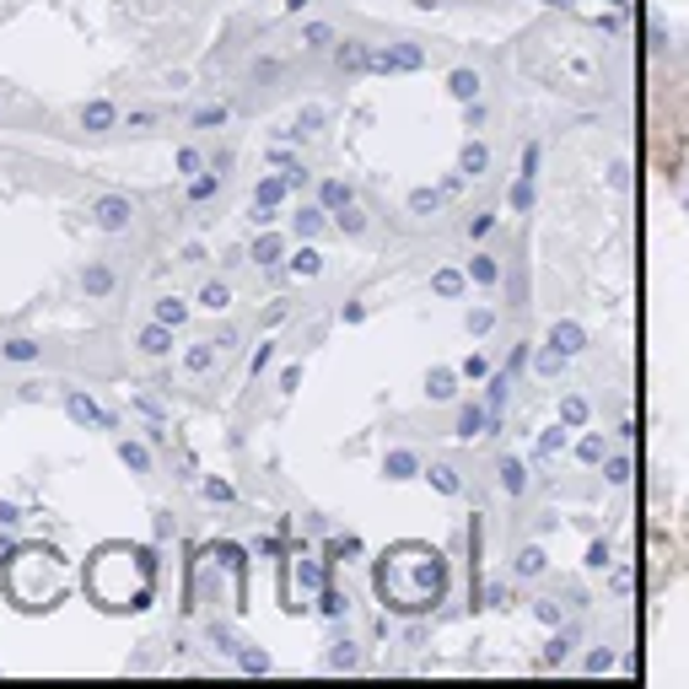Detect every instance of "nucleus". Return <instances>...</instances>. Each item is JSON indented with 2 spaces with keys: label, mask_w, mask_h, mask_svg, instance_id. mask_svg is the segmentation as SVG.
Instances as JSON below:
<instances>
[{
  "label": "nucleus",
  "mask_w": 689,
  "mask_h": 689,
  "mask_svg": "<svg viewBox=\"0 0 689 689\" xmlns=\"http://www.w3.org/2000/svg\"><path fill=\"white\" fill-rule=\"evenodd\" d=\"M447 592V560L431 545H394L378 560V598L394 614H425Z\"/></svg>",
  "instance_id": "nucleus-1"
},
{
  "label": "nucleus",
  "mask_w": 689,
  "mask_h": 689,
  "mask_svg": "<svg viewBox=\"0 0 689 689\" xmlns=\"http://www.w3.org/2000/svg\"><path fill=\"white\" fill-rule=\"evenodd\" d=\"M151 576H156L151 550H140V545H103L98 560H92V571H87V587H92V598L103 609L125 614V609H145Z\"/></svg>",
  "instance_id": "nucleus-2"
},
{
  "label": "nucleus",
  "mask_w": 689,
  "mask_h": 689,
  "mask_svg": "<svg viewBox=\"0 0 689 689\" xmlns=\"http://www.w3.org/2000/svg\"><path fill=\"white\" fill-rule=\"evenodd\" d=\"M425 65V49L420 43H383V49H372V65L367 71H378V76H410Z\"/></svg>",
  "instance_id": "nucleus-3"
},
{
  "label": "nucleus",
  "mask_w": 689,
  "mask_h": 689,
  "mask_svg": "<svg viewBox=\"0 0 689 689\" xmlns=\"http://www.w3.org/2000/svg\"><path fill=\"white\" fill-rule=\"evenodd\" d=\"M130 216H136V205H130L125 194H103V200L92 205V227H98V232H125Z\"/></svg>",
  "instance_id": "nucleus-4"
},
{
  "label": "nucleus",
  "mask_w": 689,
  "mask_h": 689,
  "mask_svg": "<svg viewBox=\"0 0 689 689\" xmlns=\"http://www.w3.org/2000/svg\"><path fill=\"white\" fill-rule=\"evenodd\" d=\"M334 65H340V71H350V76H356V71H367V65H372V43H356V38L334 43Z\"/></svg>",
  "instance_id": "nucleus-5"
},
{
  "label": "nucleus",
  "mask_w": 689,
  "mask_h": 689,
  "mask_svg": "<svg viewBox=\"0 0 689 689\" xmlns=\"http://www.w3.org/2000/svg\"><path fill=\"white\" fill-rule=\"evenodd\" d=\"M136 345H140V356H167V350H173V329L151 318V323L136 334Z\"/></svg>",
  "instance_id": "nucleus-6"
},
{
  "label": "nucleus",
  "mask_w": 689,
  "mask_h": 689,
  "mask_svg": "<svg viewBox=\"0 0 689 689\" xmlns=\"http://www.w3.org/2000/svg\"><path fill=\"white\" fill-rule=\"evenodd\" d=\"M65 414H71L76 425H114L109 414L98 410V399H87V394H71V399H65Z\"/></svg>",
  "instance_id": "nucleus-7"
},
{
  "label": "nucleus",
  "mask_w": 689,
  "mask_h": 689,
  "mask_svg": "<svg viewBox=\"0 0 689 689\" xmlns=\"http://www.w3.org/2000/svg\"><path fill=\"white\" fill-rule=\"evenodd\" d=\"M485 425H490V414L480 410V405H463V410H458V425H452V436H458V442H474V436H485Z\"/></svg>",
  "instance_id": "nucleus-8"
},
{
  "label": "nucleus",
  "mask_w": 689,
  "mask_h": 689,
  "mask_svg": "<svg viewBox=\"0 0 689 689\" xmlns=\"http://www.w3.org/2000/svg\"><path fill=\"white\" fill-rule=\"evenodd\" d=\"M550 345L560 350V356H576V350L587 345V334H582V323H571V318H565V323H554V329H550Z\"/></svg>",
  "instance_id": "nucleus-9"
},
{
  "label": "nucleus",
  "mask_w": 689,
  "mask_h": 689,
  "mask_svg": "<svg viewBox=\"0 0 689 689\" xmlns=\"http://www.w3.org/2000/svg\"><path fill=\"white\" fill-rule=\"evenodd\" d=\"M81 125H87L92 136H103V130L119 125V109H114V103H87V109H81Z\"/></svg>",
  "instance_id": "nucleus-10"
},
{
  "label": "nucleus",
  "mask_w": 689,
  "mask_h": 689,
  "mask_svg": "<svg viewBox=\"0 0 689 689\" xmlns=\"http://www.w3.org/2000/svg\"><path fill=\"white\" fill-rule=\"evenodd\" d=\"M485 167H490V151H485L480 140H469V145L458 151V178H480Z\"/></svg>",
  "instance_id": "nucleus-11"
},
{
  "label": "nucleus",
  "mask_w": 689,
  "mask_h": 689,
  "mask_svg": "<svg viewBox=\"0 0 689 689\" xmlns=\"http://www.w3.org/2000/svg\"><path fill=\"white\" fill-rule=\"evenodd\" d=\"M216 350H221L216 340H194V345H189V356H183V367H189L194 378H205V372L216 367Z\"/></svg>",
  "instance_id": "nucleus-12"
},
{
  "label": "nucleus",
  "mask_w": 689,
  "mask_h": 689,
  "mask_svg": "<svg viewBox=\"0 0 689 689\" xmlns=\"http://www.w3.org/2000/svg\"><path fill=\"white\" fill-rule=\"evenodd\" d=\"M285 265H291V276H296V280L323 276V254H318V248H307V243H302V248H296V254H291Z\"/></svg>",
  "instance_id": "nucleus-13"
},
{
  "label": "nucleus",
  "mask_w": 689,
  "mask_h": 689,
  "mask_svg": "<svg viewBox=\"0 0 689 689\" xmlns=\"http://www.w3.org/2000/svg\"><path fill=\"white\" fill-rule=\"evenodd\" d=\"M447 92H452L458 103H474V98H480V76H474L469 65H458V71L447 76Z\"/></svg>",
  "instance_id": "nucleus-14"
},
{
  "label": "nucleus",
  "mask_w": 689,
  "mask_h": 689,
  "mask_svg": "<svg viewBox=\"0 0 689 689\" xmlns=\"http://www.w3.org/2000/svg\"><path fill=\"white\" fill-rule=\"evenodd\" d=\"M200 307H205V312L232 307V285H227V280H205V285H200Z\"/></svg>",
  "instance_id": "nucleus-15"
},
{
  "label": "nucleus",
  "mask_w": 689,
  "mask_h": 689,
  "mask_svg": "<svg viewBox=\"0 0 689 689\" xmlns=\"http://www.w3.org/2000/svg\"><path fill=\"white\" fill-rule=\"evenodd\" d=\"M151 318H156V323H167V329H183V318H189V302H178V296H162V302L151 307Z\"/></svg>",
  "instance_id": "nucleus-16"
},
{
  "label": "nucleus",
  "mask_w": 689,
  "mask_h": 689,
  "mask_svg": "<svg viewBox=\"0 0 689 689\" xmlns=\"http://www.w3.org/2000/svg\"><path fill=\"white\" fill-rule=\"evenodd\" d=\"M425 394H431L436 405H442V399H452V394H458V372H452V367H436V372L425 378Z\"/></svg>",
  "instance_id": "nucleus-17"
},
{
  "label": "nucleus",
  "mask_w": 689,
  "mask_h": 689,
  "mask_svg": "<svg viewBox=\"0 0 689 689\" xmlns=\"http://www.w3.org/2000/svg\"><path fill=\"white\" fill-rule=\"evenodd\" d=\"M501 490H507V496H523V490H528V469H523L518 458H501Z\"/></svg>",
  "instance_id": "nucleus-18"
},
{
  "label": "nucleus",
  "mask_w": 689,
  "mask_h": 689,
  "mask_svg": "<svg viewBox=\"0 0 689 689\" xmlns=\"http://www.w3.org/2000/svg\"><path fill=\"white\" fill-rule=\"evenodd\" d=\"M340 38H334V27L329 22H307L302 27V49H334Z\"/></svg>",
  "instance_id": "nucleus-19"
},
{
  "label": "nucleus",
  "mask_w": 689,
  "mask_h": 689,
  "mask_svg": "<svg viewBox=\"0 0 689 689\" xmlns=\"http://www.w3.org/2000/svg\"><path fill=\"white\" fill-rule=\"evenodd\" d=\"M318 205H323V210H345V205H350V189H345L340 178H323V189H318Z\"/></svg>",
  "instance_id": "nucleus-20"
},
{
  "label": "nucleus",
  "mask_w": 689,
  "mask_h": 689,
  "mask_svg": "<svg viewBox=\"0 0 689 689\" xmlns=\"http://www.w3.org/2000/svg\"><path fill=\"white\" fill-rule=\"evenodd\" d=\"M81 291H87V296H109V291H114V270H109V265H92V270L81 276Z\"/></svg>",
  "instance_id": "nucleus-21"
},
{
  "label": "nucleus",
  "mask_w": 689,
  "mask_h": 689,
  "mask_svg": "<svg viewBox=\"0 0 689 689\" xmlns=\"http://www.w3.org/2000/svg\"><path fill=\"white\" fill-rule=\"evenodd\" d=\"M318 125H323V109H302V114L291 119V130H280V136H285V140H302V136H312Z\"/></svg>",
  "instance_id": "nucleus-22"
},
{
  "label": "nucleus",
  "mask_w": 689,
  "mask_h": 689,
  "mask_svg": "<svg viewBox=\"0 0 689 689\" xmlns=\"http://www.w3.org/2000/svg\"><path fill=\"white\" fill-rule=\"evenodd\" d=\"M285 189H291L285 178H265V183L254 189V205H259V210H270V205H280V200H285Z\"/></svg>",
  "instance_id": "nucleus-23"
},
{
  "label": "nucleus",
  "mask_w": 689,
  "mask_h": 689,
  "mask_svg": "<svg viewBox=\"0 0 689 689\" xmlns=\"http://www.w3.org/2000/svg\"><path fill=\"white\" fill-rule=\"evenodd\" d=\"M119 458H125L130 474H151V452H145L140 442H119Z\"/></svg>",
  "instance_id": "nucleus-24"
},
{
  "label": "nucleus",
  "mask_w": 689,
  "mask_h": 689,
  "mask_svg": "<svg viewBox=\"0 0 689 689\" xmlns=\"http://www.w3.org/2000/svg\"><path fill=\"white\" fill-rule=\"evenodd\" d=\"M227 114H232L227 103H205V109L194 114V130H221V125H227Z\"/></svg>",
  "instance_id": "nucleus-25"
},
{
  "label": "nucleus",
  "mask_w": 689,
  "mask_h": 689,
  "mask_svg": "<svg viewBox=\"0 0 689 689\" xmlns=\"http://www.w3.org/2000/svg\"><path fill=\"white\" fill-rule=\"evenodd\" d=\"M280 254H285V238H276V232H265V238L254 243V259H259V265H280Z\"/></svg>",
  "instance_id": "nucleus-26"
},
{
  "label": "nucleus",
  "mask_w": 689,
  "mask_h": 689,
  "mask_svg": "<svg viewBox=\"0 0 689 689\" xmlns=\"http://www.w3.org/2000/svg\"><path fill=\"white\" fill-rule=\"evenodd\" d=\"M469 280H480V285H496V280H501L496 259H490V254H474V259H469Z\"/></svg>",
  "instance_id": "nucleus-27"
},
{
  "label": "nucleus",
  "mask_w": 689,
  "mask_h": 689,
  "mask_svg": "<svg viewBox=\"0 0 689 689\" xmlns=\"http://www.w3.org/2000/svg\"><path fill=\"white\" fill-rule=\"evenodd\" d=\"M383 469H388L394 480H410L414 469H420V458H414V452H388V458H383Z\"/></svg>",
  "instance_id": "nucleus-28"
},
{
  "label": "nucleus",
  "mask_w": 689,
  "mask_h": 689,
  "mask_svg": "<svg viewBox=\"0 0 689 689\" xmlns=\"http://www.w3.org/2000/svg\"><path fill=\"white\" fill-rule=\"evenodd\" d=\"M0 356L22 367V361H38V345H33V340H5V345H0Z\"/></svg>",
  "instance_id": "nucleus-29"
},
{
  "label": "nucleus",
  "mask_w": 689,
  "mask_h": 689,
  "mask_svg": "<svg viewBox=\"0 0 689 689\" xmlns=\"http://www.w3.org/2000/svg\"><path fill=\"white\" fill-rule=\"evenodd\" d=\"M216 189H221V173H216V167H210V173H200V178H194V183H189V200H210V194H216Z\"/></svg>",
  "instance_id": "nucleus-30"
},
{
  "label": "nucleus",
  "mask_w": 689,
  "mask_h": 689,
  "mask_svg": "<svg viewBox=\"0 0 689 689\" xmlns=\"http://www.w3.org/2000/svg\"><path fill=\"white\" fill-rule=\"evenodd\" d=\"M323 216H329L323 205H302V216H296V232H302V238H312V232L323 227Z\"/></svg>",
  "instance_id": "nucleus-31"
},
{
  "label": "nucleus",
  "mask_w": 689,
  "mask_h": 689,
  "mask_svg": "<svg viewBox=\"0 0 689 689\" xmlns=\"http://www.w3.org/2000/svg\"><path fill=\"white\" fill-rule=\"evenodd\" d=\"M431 474V485L442 490V496H458V469H447V463H436V469H425Z\"/></svg>",
  "instance_id": "nucleus-32"
},
{
  "label": "nucleus",
  "mask_w": 689,
  "mask_h": 689,
  "mask_svg": "<svg viewBox=\"0 0 689 689\" xmlns=\"http://www.w3.org/2000/svg\"><path fill=\"white\" fill-rule=\"evenodd\" d=\"M334 221H340V232H350V238H361V232H367V216H361V210H350V205H345Z\"/></svg>",
  "instance_id": "nucleus-33"
},
{
  "label": "nucleus",
  "mask_w": 689,
  "mask_h": 689,
  "mask_svg": "<svg viewBox=\"0 0 689 689\" xmlns=\"http://www.w3.org/2000/svg\"><path fill=\"white\" fill-rule=\"evenodd\" d=\"M545 571V550H523L518 554V576H539Z\"/></svg>",
  "instance_id": "nucleus-34"
},
{
  "label": "nucleus",
  "mask_w": 689,
  "mask_h": 689,
  "mask_svg": "<svg viewBox=\"0 0 689 689\" xmlns=\"http://www.w3.org/2000/svg\"><path fill=\"white\" fill-rule=\"evenodd\" d=\"M436 205H442V194H436V189H414V194H410V210H420V216H425V210H436Z\"/></svg>",
  "instance_id": "nucleus-35"
},
{
  "label": "nucleus",
  "mask_w": 689,
  "mask_h": 689,
  "mask_svg": "<svg viewBox=\"0 0 689 689\" xmlns=\"http://www.w3.org/2000/svg\"><path fill=\"white\" fill-rule=\"evenodd\" d=\"M200 167H205V156H200L194 145H183V151H178V173H200Z\"/></svg>",
  "instance_id": "nucleus-36"
},
{
  "label": "nucleus",
  "mask_w": 689,
  "mask_h": 689,
  "mask_svg": "<svg viewBox=\"0 0 689 689\" xmlns=\"http://www.w3.org/2000/svg\"><path fill=\"white\" fill-rule=\"evenodd\" d=\"M458 372H463V378H485V372H490V361L474 350V356H463V367H458Z\"/></svg>",
  "instance_id": "nucleus-37"
},
{
  "label": "nucleus",
  "mask_w": 689,
  "mask_h": 689,
  "mask_svg": "<svg viewBox=\"0 0 689 689\" xmlns=\"http://www.w3.org/2000/svg\"><path fill=\"white\" fill-rule=\"evenodd\" d=\"M436 291H442V296H458V291H463V276H458V270H442V276H436Z\"/></svg>",
  "instance_id": "nucleus-38"
},
{
  "label": "nucleus",
  "mask_w": 689,
  "mask_h": 689,
  "mask_svg": "<svg viewBox=\"0 0 689 689\" xmlns=\"http://www.w3.org/2000/svg\"><path fill=\"white\" fill-rule=\"evenodd\" d=\"M560 420H565V425H582V420H587V405H582V399H565V405H560Z\"/></svg>",
  "instance_id": "nucleus-39"
},
{
  "label": "nucleus",
  "mask_w": 689,
  "mask_h": 689,
  "mask_svg": "<svg viewBox=\"0 0 689 689\" xmlns=\"http://www.w3.org/2000/svg\"><path fill=\"white\" fill-rule=\"evenodd\" d=\"M490 323H496V312H490V307L469 312V329H474V334H490Z\"/></svg>",
  "instance_id": "nucleus-40"
},
{
  "label": "nucleus",
  "mask_w": 689,
  "mask_h": 689,
  "mask_svg": "<svg viewBox=\"0 0 689 689\" xmlns=\"http://www.w3.org/2000/svg\"><path fill=\"white\" fill-rule=\"evenodd\" d=\"M205 501H232V485L227 480H205Z\"/></svg>",
  "instance_id": "nucleus-41"
},
{
  "label": "nucleus",
  "mask_w": 689,
  "mask_h": 689,
  "mask_svg": "<svg viewBox=\"0 0 689 689\" xmlns=\"http://www.w3.org/2000/svg\"><path fill=\"white\" fill-rule=\"evenodd\" d=\"M560 367H565V356H560V350H545V356H539V372H545V378H554V372H560Z\"/></svg>",
  "instance_id": "nucleus-42"
},
{
  "label": "nucleus",
  "mask_w": 689,
  "mask_h": 689,
  "mask_svg": "<svg viewBox=\"0 0 689 689\" xmlns=\"http://www.w3.org/2000/svg\"><path fill=\"white\" fill-rule=\"evenodd\" d=\"M560 447H565V431H560V425H554V431H545V442H539V452H545V458H550V452H560Z\"/></svg>",
  "instance_id": "nucleus-43"
},
{
  "label": "nucleus",
  "mask_w": 689,
  "mask_h": 689,
  "mask_svg": "<svg viewBox=\"0 0 689 689\" xmlns=\"http://www.w3.org/2000/svg\"><path fill=\"white\" fill-rule=\"evenodd\" d=\"M576 452H582V458H587V463H598V458H603V436H587V442H582V447H576Z\"/></svg>",
  "instance_id": "nucleus-44"
},
{
  "label": "nucleus",
  "mask_w": 689,
  "mask_h": 689,
  "mask_svg": "<svg viewBox=\"0 0 689 689\" xmlns=\"http://www.w3.org/2000/svg\"><path fill=\"white\" fill-rule=\"evenodd\" d=\"M125 125H130V130H151V125H156V114H151V109H136Z\"/></svg>",
  "instance_id": "nucleus-45"
},
{
  "label": "nucleus",
  "mask_w": 689,
  "mask_h": 689,
  "mask_svg": "<svg viewBox=\"0 0 689 689\" xmlns=\"http://www.w3.org/2000/svg\"><path fill=\"white\" fill-rule=\"evenodd\" d=\"M270 361H276V350H270V345H259V350H254V361H248V367H254V378H259Z\"/></svg>",
  "instance_id": "nucleus-46"
},
{
  "label": "nucleus",
  "mask_w": 689,
  "mask_h": 689,
  "mask_svg": "<svg viewBox=\"0 0 689 689\" xmlns=\"http://www.w3.org/2000/svg\"><path fill=\"white\" fill-rule=\"evenodd\" d=\"M490 227H496V221H490V216H474V221H469V238H485V232H490Z\"/></svg>",
  "instance_id": "nucleus-47"
},
{
  "label": "nucleus",
  "mask_w": 689,
  "mask_h": 689,
  "mask_svg": "<svg viewBox=\"0 0 689 689\" xmlns=\"http://www.w3.org/2000/svg\"><path fill=\"white\" fill-rule=\"evenodd\" d=\"M323 614H345V598L340 592H323Z\"/></svg>",
  "instance_id": "nucleus-48"
},
{
  "label": "nucleus",
  "mask_w": 689,
  "mask_h": 689,
  "mask_svg": "<svg viewBox=\"0 0 689 689\" xmlns=\"http://www.w3.org/2000/svg\"><path fill=\"white\" fill-rule=\"evenodd\" d=\"M307 5H312V0H285V11H307Z\"/></svg>",
  "instance_id": "nucleus-49"
},
{
  "label": "nucleus",
  "mask_w": 689,
  "mask_h": 689,
  "mask_svg": "<svg viewBox=\"0 0 689 689\" xmlns=\"http://www.w3.org/2000/svg\"><path fill=\"white\" fill-rule=\"evenodd\" d=\"M550 5H571V0H550Z\"/></svg>",
  "instance_id": "nucleus-50"
}]
</instances>
